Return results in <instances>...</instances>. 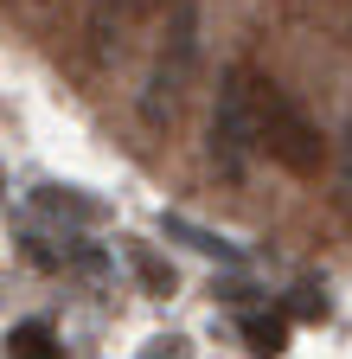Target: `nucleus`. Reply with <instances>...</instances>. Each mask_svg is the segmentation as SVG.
<instances>
[{
	"mask_svg": "<svg viewBox=\"0 0 352 359\" xmlns=\"http://www.w3.org/2000/svg\"><path fill=\"white\" fill-rule=\"evenodd\" d=\"M192 71H199V7L180 0L167 13V32H160V52L148 65V83H141V122L148 128H167L180 116L186 90H192Z\"/></svg>",
	"mask_w": 352,
	"mask_h": 359,
	"instance_id": "1",
	"label": "nucleus"
},
{
	"mask_svg": "<svg viewBox=\"0 0 352 359\" xmlns=\"http://www.w3.org/2000/svg\"><path fill=\"white\" fill-rule=\"evenodd\" d=\"M262 90L244 65L225 71V83H218V109H211V161L218 173L244 180V167L262 154Z\"/></svg>",
	"mask_w": 352,
	"mask_h": 359,
	"instance_id": "2",
	"label": "nucleus"
},
{
	"mask_svg": "<svg viewBox=\"0 0 352 359\" xmlns=\"http://www.w3.org/2000/svg\"><path fill=\"white\" fill-rule=\"evenodd\" d=\"M262 148H269L282 167H295V173H314V167H321V142H314V128L301 122V109L282 97L276 83L262 90Z\"/></svg>",
	"mask_w": 352,
	"mask_h": 359,
	"instance_id": "3",
	"label": "nucleus"
},
{
	"mask_svg": "<svg viewBox=\"0 0 352 359\" xmlns=\"http://www.w3.org/2000/svg\"><path fill=\"white\" fill-rule=\"evenodd\" d=\"M160 231L167 238H180L186 250H199V257H218V263H244V250L231 244V238H218V231H199L192 218H160Z\"/></svg>",
	"mask_w": 352,
	"mask_h": 359,
	"instance_id": "4",
	"label": "nucleus"
},
{
	"mask_svg": "<svg viewBox=\"0 0 352 359\" xmlns=\"http://www.w3.org/2000/svg\"><path fill=\"white\" fill-rule=\"evenodd\" d=\"M32 205H38V212H58V218H77V224L103 218V205H97V199H71L64 187H38V193H32Z\"/></svg>",
	"mask_w": 352,
	"mask_h": 359,
	"instance_id": "5",
	"label": "nucleus"
},
{
	"mask_svg": "<svg viewBox=\"0 0 352 359\" xmlns=\"http://www.w3.org/2000/svg\"><path fill=\"white\" fill-rule=\"evenodd\" d=\"M7 353H20V359H52V353H58V334H52L45 321H20V327L7 334Z\"/></svg>",
	"mask_w": 352,
	"mask_h": 359,
	"instance_id": "6",
	"label": "nucleus"
},
{
	"mask_svg": "<svg viewBox=\"0 0 352 359\" xmlns=\"http://www.w3.org/2000/svg\"><path fill=\"white\" fill-rule=\"evenodd\" d=\"M244 340H250L256 353H282L288 327H282V321H269V314H244Z\"/></svg>",
	"mask_w": 352,
	"mask_h": 359,
	"instance_id": "7",
	"label": "nucleus"
},
{
	"mask_svg": "<svg viewBox=\"0 0 352 359\" xmlns=\"http://www.w3.org/2000/svg\"><path fill=\"white\" fill-rule=\"evenodd\" d=\"M128 263H135V269H141V283H148L154 295H167V289H173V269H167V263H154V257H148L141 244H135V250H128Z\"/></svg>",
	"mask_w": 352,
	"mask_h": 359,
	"instance_id": "8",
	"label": "nucleus"
},
{
	"mask_svg": "<svg viewBox=\"0 0 352 359\" xmlns=\"http://www.w3.org/2000/svg\"><path fill=\"white\" fill-rule=\"evenodd\" d=\"M339 173H346V187H352V122L339 128Z\"/></svg>",
	"mask_w": 352,
	"mask_h": 359,
	"instance_id": "9",
	"label": "nucleus"
},
{
	"mask_svg": "<svg viewBox=\"0 0 352 359\" xmlns=\"http://www.w3.org/2000/svg\"><path fill=\"white\" fill-rule=\"evenodd\" d=\"M321 308H327V302H321L314 289H295V314H321Z\"/></svg>",
	"mask_w": 352,
	"mask_h": 359,
	"instance_id": "10",
	"label": "nucleus"
}]
</instances>
